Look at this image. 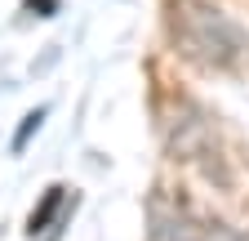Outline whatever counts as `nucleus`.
Here are the masks:
<instances>
[{
  "label": "nucleus",
  "instance_id": "1",
  "mask_svg": "<svg viewBox=\"0 0 249 241\" xmlns=\"http://www.w3.org/2000/svg\"><path fill=\"white\" fill-rule=\"evenodd\" d=\"M151 116H156V139H160L165 161H174L187 174L205 179V183L218 188V192H227L236 183L231 152L223 143L218 112H209L205 99H196L192 89H182V85H169V89L156 94Z\"/></svg>",
  "mask_w": 249,
  "mask_h": 241
},
{
  "label": "nucleus",
  "instance_id": "2",
  "mask_svg": "<svg viewBox=\"0 0 249 241\" xmlns=\"http://www.w3.org/2000/svg\"><path fill=\"white\" fill-rule=\"evenodd\" d=\"M169 54L205 76H227L249 58V32L218 0H160Z\"/></svg>",
  "mask_w": 249,
  "mask_h": 241
},
{
  "label": "nucleus",
  "instance_id": "3",
  "mask_svg": "<svg viewBox=\"0 0 249 241\" xmlns=\"http://www.w3.org/2000/svg\"><path fill=\"white\" fill-rule=\"evenodd\" d=\"M147 241H249V232L231 228L182 188H156L147 197Z\"/></svg>",
  "mask_w": 249,
  "mask_h": 241
},
{
  "label": "nucleus",
  "instance_id": "4",
  "mask_svg": "<svg viewBox=\"0 0 249 241\" xmlns=\"http://www.w3.org/2000/svg\"><path fill=\"white\" fill-rule=\"evenodd\" d=\"M67 197H76V188H67V183H49L45 192H40V201L31 205V215H27V241H58V228L67 223Z\"/></svg>",
  "mask_w": 249,
  "mask_h": 241
},
{
  "label": "nucleus",
  "instance_id": "5",
  "mask_svg": "<svg viewBox=\"0 0 249 241\" xmlns=\"http://www.w3.org/2000/svg\"><path fill=\"white\" fill-rule=\"evenodd\" d=\"M45 120H49V107H45V103H40V107H31V112L18 120V130H14V139H9V152H14V157H22L27 147H31V139L45 130Z\"/></svg>",
  "mask_w": 249,
  "mask_h": 241
},
{
  "label": "nucleus",
  "instance_id": "6",
  "mask_svg": "<svg viewBox=\"0 0 249 241\" xmlns=\"http://www.w3.org/2000/svg\"><path fill=\"white\" fill-rule=\"evenodd\" d=\"M27 9H40L36 18H53L58 14V0H27Z\"/></svg>",
  "mask_w": 249,
  "mask_h": 241
}]
</instances>
